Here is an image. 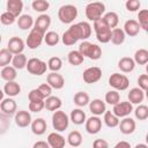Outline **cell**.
Listing matches in <instances>:
<instances>
[{"instance_id":"cell-8","label":"cell","mask_w":148,"mask_h":148,"mask_svg":"<svg viewBox=\"0 0 148 148\" xmlns=\"http://www.w3.org/2000/svg\"><path fill=\"white\" fill-rule=\"evenodd\" d=\"M44 37H45V34H43L42 31L32 28L27 37V40H25V44L30 49V50H35L37 47L40 46V44L43 43L44 40Z\"/></svg>"},{"instance_id":"cell-49","label":"cell","mask_w":148,"mask_h":148,"mask_svg":"<svg viewBox=\"0 0 148 148\" xmlns=\"http://www.w3.org/2000/svg\"><path fill=\"white\" fill-rule=\"evenodd\" d=\"M28 98H29V102H32V101H45L46 99L44 97V95L39 91L38 88L30 90V92L28 94Z\"/></svg>"},{"instance_id":"cell-2","label":"cell","mask_w":148,"mask_h":148,"mask_svg":"<svg viewBox=\"0 0 148 148\" xmlns=\"http://www.w3.org/2000/svg\"><path fill=\"white\" fill-rule=\"evenodd\" d=\"M79 51L84 58H89L90 60H98L102 57V49L97 44H92L88 40L80 44Z\"/></svg>"},{"instance_id":"cell-20","label":"cell","mask_w":148,"mask_h":148,"mask_svg":"<svg viewBox=\"0 0 148 148\" xmlns=\"http://www.w3.org/2000/svg\"><path fill=\"white\" fill-rule=\"evenodd\" d=\"M50 24H51V17H50V15H47V14H40L35 20L34 28L37 29V30H39V31H42L43 34H46V30L49 29Z\"/></svg>"},{"instance_id":"cell-35","label":"cell","mask_w":148,"mask_h":148,"mask_svg":"<svg viewBox=\"0 0 148 148\" xmlns=\"http://www.w3.org/2000/svg\"><path fill=\"white\" fill-rule=\"evenodd\" d=\"M103 20L105 21V23L108 24V27L112 30L114 28H117L118 23H119V16L117 13L114 12H108L103 15Z\"/></svg>"},{"instance_id":"cell-1","label":"cell","mask_w":148,"mask_h":148,"mask_svg":"<svg viewBox=\"0 0 148 148\" xmlns=\"http://www.w3.org/2000/svg\"><path fill=\"white\" fill-rule=\"evenodd\" d=\"M95 34H96V38L99 43L106 44L109 42H111V32L112 30L108 27V24L105 23V21L103 20V17L96 22H94L92 24Z\"/></svg>"},{"instance_id":"cell-55","label":"cell","mask_w":148,"mask_h":148,"mask_svg":"<svg viewBox=\"0 0 148 148\" xmlns=\"http://www.w3.org/2000/svg\"><path fill=\"white\" fill-rule=\"evenodd\" d=\"M113 148H132V147L127 141H119L113 146Z\"/></svg>"},{"instance_id":"cell-21","label":"cell","mask_w":148,"mask_h":148,"mask_svg":"<svg viewBox=\"0 0 148 148\" xmlns=\"http://www.w3.org/2000/svg\"><path fill=\"white\" fill-rule=\"evenodd\" d=\"M140 29H141V27H140L139 22L136 20H133V18L127 20L124 24V31L130 37H135L140 32Z\"/></svg>"},{"instance_id":"cell-6","label":"cell","mask_w":148,"mask_h":148,"mask_svg":"<svg viewBox=\"0 0 148 148\" xmlns=\"http://www.w3.org/2000/svg\"><path fill=\"white\" fill-rule=\"evenodd\" d=\"M109 84L110 87H112L114 90H126L130 86V80L125 74H120V73H113L111 74V76L109 77Z\"/></svg>"},{"instance_id":"cell-14","label":"cell","mask_w":148,"mask_h":148,"mask_svg":"<svg viewBox=\"0 0 148 148\" xmlns=\"http://www.w3.org/2000/svg\"><path fill=\"white\" fill-rule=\"evenodd\" d=\"M86 131L89 134H97L102 130V119L97 116H91L84 123Z\"/></svg>"},{"instance_id":"cell-52","label":"cell","mask_w":148,"mask_h":148,"mask_svg":"<svg viewBox=\"0 0 148 148\" xmlns=\"http://www.w3.org/2000/svg\"><path fill=\"white\" fill-rule=\"evenodd\" d=\"M38 89H39V91L44 95V97H45V98H47V97H50V96H51L52 87H51L49 83H42V84L38 87Z\"/></svg>"},{"instance_id":"cell-27","label":"cell","mask_w":148,"mask_h":148,"mask_svg":"<svg viewBox=\"0 0 148 148\" xmlns=\"http://www.w3.org/2000/svg\"><path fill=\"white\" fill-rule=\"evenodd\" d=\"M32 25H35V21L32 18V16L29 14H23L17 18V27L21 30L32 29Z\"/></svg>"},{"instance_id":"cell-48","label":"cell","mask_w":148,"mask_h":148,"mask_svg":"<svg viewBox=\"0 0 148 148\" xmlns=\"http://www.w3.org/2000/svg\"><path fill=\"white\" fill-rule=\"evenodd\" d=\"M29 110L31 112H40L44 108H45V101H32V102H29V105H28Z\"/></svg>"},{"instance_id":"cell-44","label":"cell","mask_w":148,"mask_h":148,"mask_svg":"<svg viewBox=\"0 0 148 148\" xmlns=\"http://www.w3.org/2000/svg\"><path fill=\"white\" fill-rule=\"evenodd\" d=\"M59 40H60V37H59V35H58L56 31H47V32L45 34L44 42H45L46 45H49V46H54V45H57V44L59 43Z\"/></svg>"},{"instance_id":"cell-10","label":"cell","mask_w":148,"mask_h":148,"mask_svg":"<svg viewBox=\"0 0 148 148\" xmlns=\"http://www.w3.org/2000/svg\"><path fill=\"white\" fill-rule=\"evenodd\" d=\"M0 110H1V113L7 116V117H12V116H15L16 112H17V105H16V102L12 98V97H7V98H3L2 102L0 103Z\"/></svg>"},{"instance_id":"cell-53","label":"cell","mask_w":148,"mask_h":148,"mask_svg":"<svg viewBox=\"0 0 148 148\" xmlns=\"http://www.w3.org/2000/svg\"><path fill=\"white\" fill-rule=\"evenodd\" d=\"M92 148H109V142L104 139H96L92 142Z\"/></svg>"},{"instance_id":"cell-42","label":"cell","mask_w":148,"mask_h":148,"mask_svg":"<svg viewBox=\"0 0 148 148\" xmlns=\"http://www.w3.org/2000/svg\"><path fill=\"white\" fill-rule=\"evenodd\" d=\"M138 22L146 32H148V9H141L138 13Z\"/></svg>"},{"instance_id":"cell-30","label":"cell","mask_w":148,"mask_h":148,"mask_svg":"<svg viewBox=\"0 0 148 148\" xmlns=\"http://www.w3.org/2000/svg\"><path fill=\"white\" fill-rule=\"evenodd\" d=\"M62 105L61 99L58 96H50L45 99V109L47 111H58Z\"/></svg>"},{"instance_id":"cell-13","label":"cell","mask_w":148,"mask_h":148,"mask_svg":"<svg viewBox=\"0 0 148 148\" xmlns=\"http://www.w3.org/2000/svg\"><path fill=\"white\" fill-rule=\"evenodd\" d=\"M14 120H15V124L21 127V128H24V127H28L29 125H31L32 120H31V114L29 111L27 110H20L16 112V114L14 116Z\"/></svg>"},{"instance_id":"cell-33","label":"cell","mask_w":148,"mask_h":148,"mask_svg":"<svg viewBox=\"0 0 148 148\" xmlns=\"http://www.w3.org/2000/svg\"><path fill=\"white\" fill-rule=\"evenodd\" d=\"M103 121L110 128H114V127L119 126V123H120L119 118L112 111H105V113L103 114Z\"/></svg>"},{"instance_id":"cell-32","label":"cell","mask_w":148,"mask_h":148,"mask_svg":"<svg viewBox=\"0 0 148 148\" xmlns=\"http://www.w3.org/2000/svg\"><path fill=\"white\" fill-rule=\"evenodd\" d=\"M125 38H126V34H125L124 29H120V28L112 29V32H111V43L113 45H121L125 42Z\"/></svg>"},{"instance_id":"cell-18","label":"cell","mask_w":148,"mask_h":148,"mask_svg":"<svg viewBox=\"0 0 148 148\" xmlns=\"http://www.w3.org/2000/svg\"><path fill=\"white\" fill-rule=\"evenodd\" d=\"M136 128V123L133 118L131 117H126V118H123L119 123V130L123 134L125 135H128V134H132Z\"/></svg>"},{"instance_id":"cell-19","label":"cell","mask_w":148,"mask_h":148,"mask_svg":"<svg viewBox=\"0 0 148 148\" xmlns=\"http://www.w3.org/2000/svg\"><path fill=\"white\" fill-rule=\"evenodd\" d=\"M89 111L94 116H97L98 117V116L105 113V111H106V104L102 99L95 98V99L90 101V103H89Z\"/></svg>"},{"instance_id":"cell-22","label":"cell","mask_w":148,"mask_h":148,"mask_svg":"<svg viewBox=\"0 0 148 148\" xmlns=\"http://www.w3.org/2000/svg\"><path fill=\"white\" fill-rule=\"evenodd\" d=\"M127 98L132 104H140L145 98V91L139 87L132 88L127 94Z\"/></svg>"},{"instance_id":"cell-3","label":"cell","mask_w":148,"mask_h":148,"mask_svg":"<svg viewBox=\"0 0 148 148\" xmlns=\"http://www.w3.org/2000/svg\"><path fill=\"white\" fill-rule=\"evenodd\" d=\"M105 13V5L99 1L90 2L86 6V17L92 23L101 20Z\"/></svg>"},{"instance_id":"cell-38","label":"cell","mask_w":148,"mask_h":148,"mask_svg":"<svg viewBox=\"0 0 148 148\" xmlns=\"http://www.w3.org/2000/svg\"><path fill=\"white\" fill-rule=\"evenodd\" d=\"M134 61L138 65H147L148 64V50L139 49L134 53Z\"/></svg>"},{"instance_id":"cell-47","label":"cell","mask_w":148,"mask_h":148,"mask_svg":"<svg viewBox=\"0 0 148 148\" xmlns=\"http://www.w3.org/2000/svg\"><path fill=\"white\" fill-rule=\"evenodd\" d=\"M16 16H14L12 13H9V12H5V13H2L1 14V16H0V21H1V23L3 24V25H12L15 21H16Z\"/></svg>"},{"instance_id":"cell-51","label":"cell","mask_w":148,"mask_h":148,"mask_svg":"<svg viewBox=\"0 0 148 148\" xmlns=\"http://www.w3.org/2000/svg\"><path fill=\"white\" fill-rule=\"evenodd\" d=\"M138 84H139V88L146 91L148 89V74H141L138 77Z\"/></svg>"},{"instance_id":"cell-12","label":"cell","mask_w":148,"mask_h":148,"mask_svg":"<svg viewBox=\"0 0 148 148\" xmlns=\"http://www.w3.org/2000/svg\"><path fill=\"white\" fill-rule=\"evenodd\" d=\"M25 47V44L23 42L22 38L17 37V36H14L12 38H9L8 40V44H7V49L15 56V54H21L23 53V50Z\"/></svg>"},{"instance_id":"cell-16","label":"cell","mask_w":148,"mask_h":148,"mask_svg":"<svg viewBox=\"0 0 148 148\" xmlns=\"http://www.w3.org/2000/svg\"><path fill=\"white\" fill-rule=\"evenodd\" d=\"M47 143L51 148H65L66 140L59 132H51L47 135Z\"/></svg>"},{"instance_id":"cell-15","label":"cell","mask_w":148,"mask_h":148,"mask_svg":"<svg viewBox=\"0 0 148 148\" xmlns=\"http://www.w3.org/2000/svg\"><path fill=\"white\" fill-rule=\"evenodd\" d=\"M46 83H49L52 89H62L65 86V79L61 74L51 72L46 76Z\"/></svg>"},{"instance_id":"cell-45","label":"cell","mask_w":148,"mask_h":148,"mask_svg":"<svg viewBox=\"0 0 148 148\" xmlns=\"http://www.w3.org/2000/svg\"><path fill=\"white\" fill-rule=\"evenodd\" d=\"M119 102H120V95L117 90H110L105 94V103L114 106Z\"/></svg>"},{"instance_id":"cell-59","label":"cell","mask_w":148,"mask_h":148,"mask_svg":"<svg viewBox=\"0 0 148 148\" xmlns=\"http://www.w3.org/2000/svg\"><path fill=\"white\" fill-rule=\"evenodd\" d=\"M146 73H147V74H148V64H147V65H146Z\"/></svg>"},{"instance_id":"cell-17","label":"cell","mask_w":148,"mask_h":148,"mask_svg":"<svg viewBox=\"0 0 148 148\" xmlns=\"http://www.w3.org/2000/svg\"><path fill=\"white\" fill-rule=\"evenodd\" d=\"M79 40V36L76 34V30L74 28V25L72 24L61 36V42L66 45V46H71V45H74L76 42Z\"/></svg>"},{"instance_id":"cell-28","label":"cell","mask_w":148,"mask_h":148,"mask_svg":"<svg viewBox=\"0 0 148 148\" xmlns=\"http://www.w3.org/2000/svg\"><path fill=\"white\" fill-rule=\"evenodd\" d=\"M3 92L8 97H14V96H17L21 92V87L16 81L6 82L5 86H3Z\"/></svg>"},{"instance_id":"cell-25","label":"cell","mask_w":148,"mask_h":148,"mask_svg":"<svg viewBox=\"0 0 148 148\" xmlns=\"http://www.w3.org/2000/svg\"><path fill=\"white\" fill-rule=\"evenodd\" d=\"M46 128H47V124L43 118H36L31 123V132L36 135L44 134L46 132Z\"/></svg>"},{"instance_id":"cell-24","label":"cell","mask_w":148,"mask_h":148,"mask_svg":"<svg viewBox=\"0 0 148 148\" xmlns=\"http://www.w3.org/2000/svg\"><path fill=\"white\" fill-rule=\"evenodd\" d=\"M6 7H7V12L12 13L14 16L18 18L23 9V2L21 0H8Z\"/></svg>"},{"instance_id":"cell-7","label":"cell","mask_w":148,"mask_h":148,"mask_svg":"<svg viewBox=\"0 0 148 148\" xmlns=\"http://www.w3.org/2000/svg\"><path fill=\"white\" fill-rule=\"evenodd\" d=\"M47 69V65L45 61L38 59V58H31L28 60L27 64V71L36 76H40L43 75Z\"/></svg>"},{"instance_id":"cell-36","label":"cell","mask_w":148,"mask_h":148,"mask_svg":"<svg viewBox=\"0 0 148 148\" xmlns=\"http://www.w3.org/2000/svg\"><path fill=\"white\" fill-rule=\"evenodd\" d=\"M1 77L7 81V82H10V81H15L16 76H17V72H16V68L13 67V66H6L1 69Z\"/></svg>"},{"instance_id":"cell-23","label":"cell","mask_w":148,"mask_h":148,"mask_svg":"<svg viewBox=\"0 0 148 148\" xmlns=\"http://www.w3.org/2000/svg\"><path fill=\"white\" fill-rule=\"evenodd\" d=\"M135 61L133 58L130 57H123L119 61H118V68L123 72V73H131L134 71L135 68Z\"/></svg>"},{"instance_id":"cell-54","label":"cell","mask_w":148,"mask_h":148,"mask_svg":"<svg viewBox=\"0 0 148 148\" xmlns=\"http://www.w3.org/2000/svg\"><path fill=\"white\" fill-rule=\"evenodd\" d=\"M32 148H51L47 141H36L32 146Z\"/></svg>"},{"instance_id":"cell-5","label":"cell","mask_w":148,"mask_h":148,"mask_svg":"<svg viewBox=\"0 0 148 148\" xmlns=\"http://www.w3.org/2000/svg\"><path fill=\"white\" fill-rule=\"evenodd\" d=\"M69 117L61 110L54 111L52 114V126L56 130V132H64L65 130H67L68 125H69Z\"/></svg>"},{"instance_id":"cell-34","label":"cell","mask_w":148,"mask_h":148,"mask_svg":"<svg viewBox=\"0 0 148 148\" xmlns=\"http://www.w3.org/2000/svg\"><path fill=\"white\" fill-rule=\"evenodd\" d=\"M82 134L79 132V131H72L68 133L67 135V142L71 147L73 148H76V147H80L82 145Z\"/></svg>"},{"instance_id":"cell-50","label":"cell","mask_w":148,"mask_h":148,"mask_svg":"<svg viewBox=\"0 0 148 148\" xmlns=\"http://www.w3.org/2000/svg\"><path fill=\"white\" fill-rule=\"evenodd\" d=\"M141 2L139 0H127L125 2V7L128 12H136L140 9Z\"/></svg>"},{"instance_id":"cell-57","label":"cell","mask_w":148,"mask_h":148,"mask_svg":"<svg viewBox=\"0 0 148 148\" xmlns=\"http://www.w3.org/2000/svg\"><path fill=\"white\" fill-rule=\"evenodd\" d=\"M145 97H146V98H147V101H148V89L145 91Z\"/></svg>"},{"instance_id":"cell-46","label":"cell","mask_w":148,"mask_h":148,"mask_svg":"<svg viewBox=\"0 0 148 148\" xmlns=\"http://www.w3.org/2000/svg\"><path fill=\"white\" fill-rule=\"evenodd\" d=\"M134 116L139 120H146L148 118V106L145 104H140L134 110Z\"/></svg>"},{"instance_id":"cell-58","label":"cell","mask_w":148,"mask_h":148,"mask_svg":"<svg viewBox=\"0 0 148 148\" xmlns=\"http://www.w3.org/2000/svg\"><path fill=\"white\" fill-rule=\"evenodd\" d=\"M146 143H147V145H148V133H147V134H146Z\"/></svg>"},{"instance_id":"cell-41","label":"cell","mask_w":148,"mask_h":148,"mask_svg":"<svg viewBox=\"0 0 148 148\" xmlns=\"http://www.w3.org/2000/svg\"><path fill=\"white\" fill-rule=\"evenodd\" d=\"M47 68L51 72L58 73L62 68V60L59 57H52V58H50L49 61H47Z\"/></svg>"},{"instance_id":"cell-40","label":"cell","mask_w":148,"mask_h":148,"mask_svg":"<svg viewBox=\"0 0 148 148\" xmlns=\"http://www.w3.org/2000/svg\"><path fill=\"white\" fill-rule=\"evenodd\" d=\"M13 58H14V54L8 49H1V51H0V66L2 68L8 66V64H10L13 61Z\"/></svg>"},{"instance_id":"cell-26","label":"cell","mask_w":148,"mask_h":148,"mask_svg":"<svg viewBox=\"0 0 148 148\" xmlns=\"http://www.w3.org/2000/svg\"><path fill=\"white\" fill-rule=\"evenodd\" d=\"M69 119L75 125H82L83 123H86L87 117H86V113H84L83 110H81L80 108H76V109H73L71 111Z\"/></svg>"},{"instance_id":"cell-60","label":"cell","mask_w":148,"mask_h":148,"mask_svg":"<svg viewBox=\"0 0 148 148\" xmlns=\"http://www.w3.org/2000/svg\"><path fill=\"white\" fill-rule=\"evenodd\" d=\"M147 34H148V32H147Z\"/></svg>"},{"instance_id":"cell-56","label":"cell","mask_w":148,"mask_h":148,"mask_svg":"<svg viewBox=\"0 0 148 148\" xmlns=\"http://www.w3.org/2000/svg\"><path fill=\"white\" fill-rule=\"evenodd\" d=\"M134 148H148V145L147 143H138V145H135Z\"/></svg>"},{"instance_id":"cell-9","label":"cell","mask_w":148,"mask_h":148,"mask_svg":"<svg viewBox=\"0 0 148 148\" xmlns=\"http://www.w3.org/2000/svg\"><path fill=\"white\" fill-rule=\"evenodd\" d=\"M82 77H83V81L88 84H92V83H96L101 80L102 77V69L97 66H92V67H89L87 68L83 74H82Z\"/></svg>"},{"instance_id":"cell-37","label":"cell","mask_w":148,"mask_h":148,"mask_svg":"<svg viewBox=\"0 0 148 148\" xmlns=\"http://www.w3.org/2000/svg\"><path fill=\"white\" fill-rule=\"evenodd\" d=\"M67 60L72 66H79L83 62L84 57L80 53L79 50H72L67 56Z\"/></svg>"},{"instance_id":"cell-4","label":"cell","mask_w":148,"mask_h":148,"mask_svg":"<svg viewBox=\"0 0 148 148\" xmlns=\"http://www.w3.org/2000/svg\"><path fill=\"white\" fill-rule=\"evenodd\" d=\"M77 16V8L74 5H62L58 9V18L64 24H71Z\"/></svg>"},{"instance_id":"cell-43","label":"cell","mask_w":148,"mask_h":148,"mask_svg":"<svg viewBox=\"0 0 148 148\" xmlns=\"http://www.w3.org/2000/svg\"><path fill=\"white\" fill-rule=\"evenodd\" d=\"M31 7L35 12H38V13H44L49 9L50 7V2L46 1V0H34L32 3H31Z\"/></svg>"},{"instance_id":"cell-31","label":"cell","mask_w":148,"mask_h":148,"mask_svg":"<svg viewBox=\"0 0 148 148\" xmlns=\"http://www.w3.org/2000/svg\"><path fill=\"white\" fill-rule=\"evenodd\" d=\"M73 102H74V104H75L77 108H83V106H86V105H89V103H90V97H89V95H88L86 91H77V92L74 95Z\"/></svg>"},{"instance_id":"cell-39","label":"cell","mask_w":148,"mask_h":148,"mask_svg":"<svg viewBox=\"0 0 148 148\" xmlns=\"http://www.w3.org/2000/svg\"><path fill=\"white\" fill-rule=\"evenodd\" d=\"M27 64H28V59L25 57V54L21 53V54H15L12 61L13 67H15L16 69H23L27 68Z\"/></svg>"},{"instance_id":"cell-29","label":"cell","mask_w":148,"mask_h":148,"mask_svg":"<svg viewBox=\"0 0 148 148\" xmlns=\"http://www.w3.org/2000/svg\"><path fill=\"white\" fill-rule=\"evenodd\" d=\"M77 25V30H79V35H80V39L81 40H87L90 35H91V25L86 22V21H82V22H79L76 23Z\"/></svg>"},{"instance_id":"cell-11","label":"cell","mask_w":148,"mask_h":148,"mask_svg":"<svg viewBox=\"0 0 148 148\" xmlns=\"http://www.w3.org/2000/svg\"><path fill=\"white\" fill-rule=\"evenodd\" d=\"M112 112L118 117V118H126L133 112V105L128 101L125 102H119L116 104L112 109Z\"/></svg>"}]
</instances>
